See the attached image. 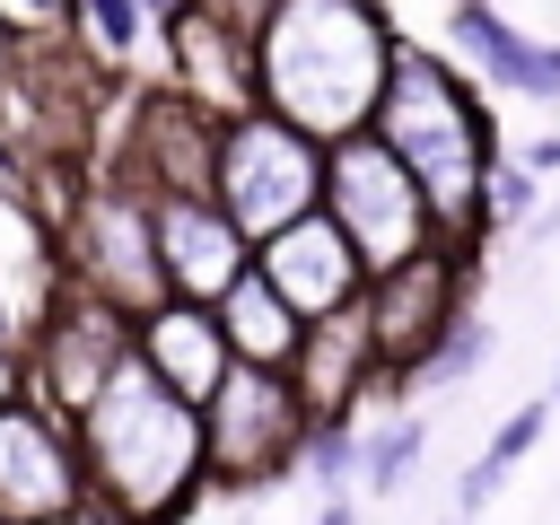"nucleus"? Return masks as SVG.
I'll return each mask as SVG.
<instances>
[{
  "label": "nucleus",
  "mask_w": 560,
  "mask_h": 525,
  "mask_svg": "<svg viewBox=\"0 0 560 525\" xmlns=\"http://www.w3.org/2000/svg\"><path fill=\"white\" fill-rule=\"evenodd\" d=\"M394 26L376 0H280L254 26V88L262 114L298 122L306 140H350L376 122V96L394 79Z\"/></svg>",
  "instance_id": "1"
},
{
  "label": "nucleus",
  "mask_w": 560,
  "mask_h": 525,
  "mask_svg": "<svg viewBox=\"0 0 560 525\" xmlns=\"http://www.w3.org/2000/svg\"><path fill=\"white\" fill-rule=\"evenodd\" d=\"M359 464H368V420H315V438H306V481L324 490V499H359Z\"/></svg>",
  "instance_id": "23"
},
{
  "label": "nucleus",
  "mask_w": 560,
  "mask_h": 525,
  "mask_svg": "<svg viewBox=\"0 0 560 525\" xmlns=\"http://www.w3.org/2000/svg\"><path fill=\"white\" fill-rule=\"evenodd\" d=\"M0 192H18V201H26V158H18L9 140H0Z\"/></svg>",
  "instance_id": "28"
},
{
  "label": "nucleus",
  "mask_w": 560,
  "mask_h": 525,
  "mask_svg": "<svg viewBox=\"0 0 560 525\" xmlns=\"http://www.w3.org/2000/svg\"><path fill=\"white\" fill-rule=\"evenodd\" d=\"M542 192H551V184H534V175L499 149L490 175H481V201H472V236H481V245H490V236H525V219L542 210Z\"/></svg>",
  "instance_id": "21"
},
{
  "label": "nucleus",
  "mask_w": 560,
  "mask_h": 525,
  "mask_svg": "<svg viewBox=\"0 0 560 525\" xmlns=\"http://www.w3.org/2000/svg\"><path fill=\"white\" fill-rule=\"evenodd\" d=\"M254 271L280 289V306L298 315V324H324V315H350L359 298H368V262L350 254V236L324 219V210H306L298 228H280V236H262L254 245Z\"/></svg>",
  "instance_id": "10"
},
{
  "label": "nucleus",
  "mask_w": 560,
  "mask_h": 525,
  "mask_svg": "<svg viewBox=\"0 0 560 525\" xmlns=\"http://www.w3.org/2000/svg\"><path fill=\"white\" fill-rule=\"evenodd\" d=\"M26 332H35V324L0 298V385H18V368H26Z\"/></svg>",
  "instance_id": "26"
},
{
  "label": "nucleus",
  "mask_w": 560,
  "mask_h": 525,
  "mask_svg": "<svg viewBox=\"0 0 560 525\" xmlns=\"http://www.w3.org/2000/svg\"><path fill=\"white\" fill-rule=\"evenodd\" d=\"M140 9H149V18L166 26V18H184V9H201V0H140Z\"/></svg>",
  "instance_id": "30"
},
{
  "label": "nucleus",
  "mask_w": 560,
  "mask_h": 525,
  "mask_svg": "<svg viewBox=\"0 0 560 525\" xmlns=\"http://www.w3.org/2000/svg\"><path fill=\"white\" fill-rule=\"evenodd\" d=\"M368 131L420 175L438 228L464 236V245H481V236H472V201H481V175H490V158H499L490 96H481L455 61H438V52H420V44L402 35V44H394V79H385ZM481 254H490V245H481Z\"/></svg>",
  "instance_id": "2"
},
{
  "label": "nucleus",
  "mask_w": 560,
  "mask_h": 525,
  "mask_svg": "<svg viewBox=\"0 0 560 525\" xmlns=\"http://www.w3.org/2000/svg\"><path fill=\"white\" fill-rule=\"evenodd\" d=\"M131 359V315H114L105 298H88V289H70L61 280V298L35 315V332H26V368H18V394H35L44 411H61V420H79L105 385H114V368Z\"/></svg>",
  "instance_id": "8"
},
{
  "label": "nucleus",
  "mask_w": 560,
  "mask_h": 525,
  "mask_svg": "<svg viewBox=\"0 0 560 525\" xmlns=\"http://www.w3.org/2000/svg\"><path fill=\"white\" fill-rule=\"evenodd\" d=\"M508 158H516V166H525L534 184H560V131H525V140H516Z\"/></svg>",
  "instance_id": "25"
},
{
  "label": "nucleus",
  "mask_w": 560,
  "mask_h": 525,
  "mask_svg": "<svg viewBox=\"0 0 560 525\" xmlns=\"http://www.w3.org/2000/svg\"><path fill=\"white\" fill-rule=\"evenodd\" d=\"M438 525H455V516H438Z\"/></svg>",
  "instance_id": "32"
},
{
  "label": "nucleus",
  "mask_w": 560,
  "mask_h": 525,
  "mask_svg": "<svg viewBox=\"0 0 560 525\" xmlns=\"http://www.w3.org/2000/svg\"><path fill=\"white\" fill-rule=\"evenodd\" d=\"M0 18L18 26V44H61V35H79V0H0Z\"/></svg>",
  "instance_id": "24"
},
{
  "label": "nucleus",
  "mask_w": 560,
  "mask_h": 525,
  "mask_svg": "<svg viewBox=\"0 0 560 525\" xmlns=\"http://www.w3.org/2000/svg\"><path fill=\"white\" fill-rule=\"evenodd\" d=\"M210 315H219V332H228V359H236V368H289V359H298V341H306V324L280 306V289H271L262 271H245Z\"/></svg>",
  "instance_id": "17"
},
{
  "label": "nucleus",
  "mask_w": 560,
  "mask_h": 525,
  "mask_svg": "<svg viewBox=\"0 0 560 525\" xmlns=\"http://www.w3.org/2000/svg\"><path fill=\"white\" fill-rule=\"evenodd\" d=\"M542 402H551V411H560V359H551V385H542Z\"/></svg>",
  "instance_id": "31"
},
{
  "label": "nucleus",
  "mask_w": 560,
  "mask_h": 525,
  "mask_svg": "<svg viewBox=\"0 0 560 525\" xmlns=\"http://www.w3.org/2000/svg\"><path fill=\"white\" fill-rule=\"evenodd\" d=\"M158 35H166V88L192 96L210 122H236V114L262 105V88H254V35H245L236 18H219V9L201 0V9L166 18Z\"/></svg>",
  "instance_id": "11"
},
{
  "label": "nucleus",
  "mask_w": 560,
  "mask_h": 525,
  "mask_svg": "<svg viewBox=\"0 0 560 525\" xmlns=\"http://www.w3.org/2000/svg\"><path fill=\"white\" fill-rule=\"evenodd\" d=\"M149 219H158V262H166V289H175V298L219 306V298L254 271L245 228H236L210 192H158V201H149Z\"/></svg>",
  "instance_id": "12"
},
{
  "label": "nucleus",
  "mask_w": 560,
  "mask_h": 525,
  "mask_svg": "<svg viewBox=\"0 0 560 525\" xmlns=\"http://www.w3.org/2000/svg\"><path fill=\"white\" fill-rule=\"evenodd\" d=\"M315 411L298 402L289 368H228L201 402V481L210 499H262L306 472Z\"/></svg>",
  "instance_id": "3"
},
{
  "label": "nucleus",
  "mask_w": 560,
  "mask_h": 525,
  "mask_svg": "<svg viewBox=\"0 0 560 525\" xmlns=\"http://www.w3.org/2000/svg\"><path fill=\"white\" fill-rule=\"evenodd\" d=\"M481 245H464V236H446V245H429L420 262H402V271H385V280H368V298H359V315H368V341H376V368H385V411L394 402H411L402 385H411V368H420V350L472 306V280H481Z\"/></svg>",
  "instance_id": "7"
},
{
  "label": "nucleus",
  "mask_w": 560,
  "mask_h": 525,
  "mask_svg": "<svg viewBox=\"0 0 560 525\" xmlns=\"http://www.w3.org/2000/svg\"><path fill=\"white\" fill-rule=\"evenodd\" d=\"M429 455V402H394L385 420H368V464H359V499H402L411 464Z\"/></svg>",
  "instance_id": "19"
},
{
  "label": "nucleus",
  "mask_w": 560,
  "mask_h": 525,
  "mask_svg": "<svg viewBox=\"0 0 560 525\" xmlns=\"http://www.w3.org/2000/svg\"><path fill=\"white\" fill-rule=\"evenodd\" d=\"M306 525H359V499H350V490H341V499H315Z\"/></svg>",
  "instance_id": "27"
},
{
  "label": "nucleus",
  "mask_w": 560,
  "mask_h": 525,
  "mask_svg": "<svg viewBox=\"0 0 560 525\" xmlns=\"http://www.w3.org/2000/svg\"><path fill=\"white\" fill-rule=\"evenodd\" d=\"M490 350H499L490 306H464V315H455V324H446V332L420 350V368H411V385H402V394H411V402H420V394H455L472 368H490Z\"/></svg>",
  "instance_id": "20"
},
{
  "label": "nucleus",
  "mask_w": 560,
  "mask_h": 525,
  "mask_svg": "<svg viewBox=\"0 0 560 525\" xmlns=\"http://www.w3.org/2000/svg\"><path fill=\"white\" fill-rule=\"evenodd\" d=\"M131 359L166 385V394H184L192 411L219 394V376L236 368L228 359V332H219V315L210 306H192V298H166V306H149L140 324H131Z\"/></svg>",
  "instance_id": "15"
},
{
  "label": "nucleus",
  "mask_w": 560,
  "mask_h": 525,
  "mask_svg": "<svg viewBox=\"0 0 560 525\" xmlns=\"http://www.w3.org/2000/svg\"><path fill=\"white\" fill-rule=\"evenodd\" d=\"M79 516H88V472L70 420L0 385V525H79Z\"/></svg>",
  "instance_id": "9"
},
{
  "label": "nucleus",
  "mask_w": 560,
  "mask_h": 525,
  "mask_svg": "<svg viewBox=\"0 0 560 525\" xmlns=\"http://www.w3.org/2000/svg\"><path fill=\"white\" fill-rule=\"evenodd\" d=\"M52 245H61V280L88 289V298H105V306L131 315V324L175 298V289H166V262H158L149 192L122 184V175H105V166H88V184H79L70 210L52 219Z\"/></svg>",
  "instance_id": "4"
},
{
  "label": "nucleus",
  "mask_w": 560,
  "mask_h": 525,
  "mask_svg": "<svg viewBox=\"0 0 560 525\" xmlns=\"http://www.w3.org/2000/svg\"><path fill=\"white\" fill-rule=\"evenodd\" d=\"M210 201L245 228V245L298 228L306 210H324V140H306L280 114H236L219 122V166H210Z\"/></svg>",
  "instance_id": "6"
},
{
  "label": "nucleus",
  "mask_w": 560,
  "mask_h": 525,
  "mask_svg": "<svg viewBox=\"0 0 560 525\" xmlns=\"http://www.w3.org/2000/svg\"><path fill=\"white\" fill-rule=\"evenodd\" d=\"M158 18L140 9V0H79V52L88 61H105L114 79L140 61V35H149Z\"/></svg>",
  "instance_id": "22"
},
{
  "label": "nucleus",
  "mask_w": 560,
  "mask_h": 525,
  "mask_svg": "<svg viewBox=\"0 0 560 525\" xmlns=\"http://www.w3.org/2000/svg\"><path fill=\"white\" fill-rule=\"evenodd\" d=\"M289 385L315 420H368V402H385V368H376V341H368V315H324L306 324L298 359H289Z\"/></svg>",
  "instance_id": "14"
},
{
  "label": "nucleus",
  "mask_w": 560,
  "mask_h": 525,
  "mask_svg": "<svg viewBox=\"0 0 560 525\" xmlns=\"http://www.w3.org/2000/svg\"><path fill=\"white\" fill-rule=\"evenodd\" d=\"M446 52H455V70L490 96H525V105H560V44H542V35H525L516 18H499L490 0H455L446 9Z\"/></svg>",
  "instance_id": "13"
},
{
  "label": "nucleus",
  "mask_w": 560,
  "mask_h": 525,
  "mask_svg": "<svg viewBox=\"0 0 560 525\" xmlns=\"http://www.w3.org/2000/svg\"><path fill=\"white\" fill-rule=\"evenodd\" d=\"M551 420H560V411H551L542 394H534V402H516V411H508V420L490 429V446H481V455H472V464L455 472V508H446V516H455V525L490 516V499H499V490H508V472H516V464H525V455L542 446V429H551Z\"/></svg>",
  "instance_id": "18"
},
{
  "label": "nucleus",
  "mask_w": 560,
  "mask_h": 525,
  "mask_svg": "<svg viewBox=\"0 0 560 525\" xmlns=\"http://www.w3.org/2000/svg\"><path fill=\"white\" fill-rule=\"evenodd\" d=\"M324 219L350 236V254L368 262V280H385V271L420 262L429 245H446L420 175H411L376 131H350V140L324 149Z\"/></svg>",
  "instance_id": "5"
},
{
  "label": "nucleus",
  "mask_w": 560,
  "mask_h": 525,
  "mask_svg": "<svg viewBox=\"0 0 560 525\" xmlns=\"http://www.w3.org/2000/svg\"><path fill=\"white\" fill-rule=\"evenodd\" d=\"M0 298L35 324L52 298H61V245H52V219L18 192H0Z\"/></svg>",
  "instance_id": "16"
},
{
  "label": "nucleus",
  "mask_w": 560,
  "mask_h": 525,
  "mask_svg": "<svg viewBox=\"0 0 560 525\" xmlns=\"http://www.w3.org/2000/svg\"><path fill=\"white\" fill-rule=\"evenodd\" d=\"M18 52H26V44H18V26L0 18V96H9V79H18Z\"/></svg>",
  "instance_id": "29"
}]
</instances>
